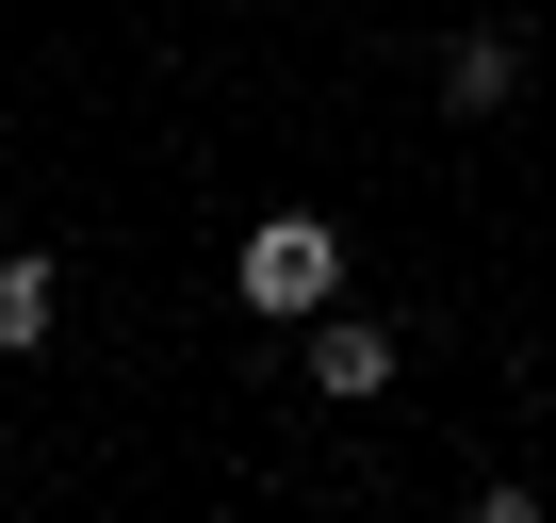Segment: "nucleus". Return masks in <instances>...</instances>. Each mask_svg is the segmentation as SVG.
Segmentation results:
<instances>
[{"mask_svg": "<svg viewBox=\"0 0 556 523\" xmlns=\"http://www.w3.org/2000/svg\"><path fill=\"white\" fill-rule=\"evenodd\" d=\"M229 295H245L262 328H312V311L344 295V229H328V213H262V229L229 245Z\"/></svg>", "mask_w": 556, "mask_h": 523, "instance_id": "obj_1", "label": "nucleus"}, {"mask_svg": "<svg viewBox=\"0 0 556 523\" xmlns=\"http://www.w3.org/2000/svg\"><path fill=\"white\" fill-rule=\"evenodd\" d=\"M312 393H328V409H361V393H393V328H361V311L328 295V311H312Z\"/></svg>", "mask_w": 556, "mask_h": 523, "instance_id": "obj_2", "label": "nucleus"}, {"mask_svg": "<svg viewBox=\"0 0 556 523\" xmlns=\"http://www.w3.org/2000/svg\"><path fill=\"white\" fill-rule=\"evenodd\" d=\"M50 311H66V279H50L34 245H0V360H34V344H50Z\"/></svg>", "mask_w": 556, "mask_h": 523, "instance_id": "obj_3", "label": "nucleus"}, {"mask_svg": "<svg viewBox=\"0 0 556 523\" xmlns=\"http://www.w3.org/2000/svg\"><path fill=\"white\" fill-rule=\"evenodd\" d=\"M507 82H523V66H507V34H458V66H442V99H458V115H507Z\"/></svg>", "mask_w": 556, "mask_h": 523, "instance_id": "obj_4", "label": "nucleus"}]
</instances>
